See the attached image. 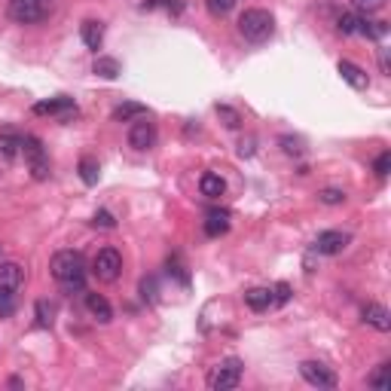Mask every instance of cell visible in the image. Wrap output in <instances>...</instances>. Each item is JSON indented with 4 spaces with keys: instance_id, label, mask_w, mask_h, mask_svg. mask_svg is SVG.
Listing matches in <instances>:
<instances>
[{
    "instance_id": "6da1fadb",
    "label": "cell",
    "mask_w": 391,
    "mask_h": 391,
    "mask_svg": "<svg viewBox=\"0 0 391 391\" xmlns=\"http://www.w3.org/2000/svg\"><path fill=\"white\" fill-rule=\"evenodd\" d=\"M49 272H52V278L61 285L65 294L86 290V260H83L80 251H58V254H52Z\"/></svg>"
},
{
    "instance_id": "7a4b0ae2",
    "label": "cell",
    "mask_w": 391,
    "mask_h": 391,
    "mask_svg": "<svg viewBox=\"0 0 391 391\" xmlns=\"http://www.w3.org/2000/svg\"><path fill=\"white\" fill-rule=\"evenodd\" d=\"M275 31V19L269 10H244L239 19V34L248 43H266Z\"/></svg>"
},
{
    "instance_id": "3957f363",
    "label": "cell",
    "mask_w": 391,
    "mask_h": 391,
    "mask_svg": "<svg viewBox=\"0 0 391 391\" xmlns=\"http://www.w3.org/2000/svg\"><path fill=\"white\" fill-rule=\"evenodd\" d=\"M22 156H25L28 172H31V178H34V181H46V178H49V156H46L40 138H34V135L22 138Z\"/></svg>"
},
{
    "instance_id": "277c9868",
    "label": "cell",
    "mask_w": 391,
    "mask_h": 391,
    "mask_svg": "<svg viewBox=\"0 0 391 391\" xmlns=\"http://www.w3.org/2000/svg\"><path fill=\"white\" fill-rule=\"evenodd\" d=\"M242 361L239 358H224L214 370L208 373V388L211 391H233V388H239V382H242Z\"/></svg>"
},
{
    "instance_id": "5b68a950",
    "label": "cell",
    "mask_w": 391,
    "mask_h": 391,
    "mask_svg": "<svg viewBox=\"0 0 391 391\" xmlns=\"http://www.w3.org/2000/svg\"><path fill=\"white\" fill-rule=\"evenodd\" d=\"M10 19L19 25H37L52 13V0H10Z\"/></svg>"
},
{
    "instance_id": "8992f818",
    "label": "cell",
    "mask_w": 391,
    "mask_h": 391,
    "mask_svg": "<svg viewBox=\"0 0 391 391\" xmlns=\"http://www.w3.org/2000/svg\"><path fill=\"white\" fill-rule=\"evenodd\" d=\"M92 272H95V278L104 281V285L117 281L122 272V254L117 248H101L95 254V260H92Z\"/></svg>"
},
{
    "instance_id": "52a82bcc",
    "label": "cell",
    "mask_w": 391,
    "mask_h": 391,
    "mask_svg": "<svg viewBox=\"0 0 391 391\" xmlns=\"http://www.w3.org/2000/svg\"><path fill=\"white\" fill-rule=\"evenodd\" d=\"M300 376L309 382V385H315V388H336L340 385L336 373L327 364H321V361H303L300 364Z\"/></svg>"
},
{
    "instance_id": "ba28073f",
    "label": "cell",
    "mask_w": 391,
    "mask_h": 391,
    "mask_svg": "<svg viewBox=\"0 0 391 391\" xmlns=\"http://www.w3.org/2000/svg\"><path fill=\"white\" fill-rule=\"evenodd\" d=\"M156 122H150L147 117H141V119H135L132 122V128H128V144H132L135 150H150V147H156Z\"/></svg>"
},
{
    "instance_id": "9c48e42d",
    "label": "cell",
    "mask_w": 391,
    "mask_h": 391,
    "mask_svg": "<svg viewBox=\"0 0 391 391\" xmlns=\"http://www.w3.org/2000/svg\"><path fill=\"white\" fill-rule=\"evenodd\" d=\"M349 242H351L349 233H342V229H327V233H321L315 239V251L324 257H336L349 248Z\"/></svg>"
},
{
    "instance_id": "30bf717a",
    "label": "cell",
    "mask_w": 391,
    "mask_h": 391,
    "mask_svg": "<svg viewBox=\"0 0 391 391\" xmlns=\"http://www.w3.org/2000/svg\"><path fill=\"white\" fill-rule=\"evenodd\" d=\"M34 113L37 117H46V113H49V117H56V113H61V119H67L74 113L76 117V104H74V98H49V101H37L34 104Z\"/></svg>"
},
{
    "instance_id": "8fae6325",
    "label": "cell",
    "mask_w": 391,
    "mask_h": 391,
    "mask_svg": "<svg viewBox=\"0 0 391 391\" xmlns=\"http://www.w3.org/2000/svg\"><path fill=\"white\" fill-rule=\"evenodd\" d=\"M25 281V269L15 260H0V288L3 290H19Z\"/></svg>"
},
{
    "instance_id": "7c38bea8",
    "label": "cell",
    "mask_w": 391,
    "mask_h": 391,
    "mask_svg": "<svg viewBox=\"0 0 391 391\" xmlns=\"http://www.w3.org/2000/svg\"><path fill=\"white\" fill-rule=\"evenodd\" d=\"M364 321L373 327V331H379V333L391 331V312L382 303H367L364 306Z\"/></svg>"
},
{
    "instance_id": "4fadbf2b",
    "label": "cell",
    "mask_w": 391,
    "mask_h": 391,
    "mask_svg": "<svg viewBox=\"0 0 391 391\" xmlns=\"http://www.w3.org/2000/svg\"><path fill=\"white\" fill-rule=\"evenodd\" d=\"M336 71H340V76L349 83L351 89L361 92V89L370 86V76H367V71H364V67H358L355 61H340V67H336Z\"/></svg>"
},
{
    "instance_id": "5bb4252c",
    "label": "cell",
    "mask_w": 391,
    "mask_h": 391,
    "mask_svg": "<svg viewBox=\"0 0 391 391\" xmlns=\"http://www.w3.org/2000/svg\"><path fill=\"white\" fill-rule=\"evenodd\" d=\"M86 309H89V315L95 318L98 324H110L113 321V309H110V303H107L101 294H86Z\"/></svg>"
},
{
    "instance_id": "9a60e30c",
    "label": "cell",
    "mask_w": 391,
    "mask_h": 391,
    "mask_svg": "<svg viewBox=\"0 0 391 391\" xmlns=\"http://www.w3.org/2000/svg\"><path fill=\"white\" fill-rule=\"evenodd\" d=\"M80 37H83V43L89 46V49H101V43H104V25L101 22H95V19H86L80 25Z\"/></svg>"
},
{
    "instance_id": "2e32d148",
    "label": "cell",
    "mask_w": 391,
    "mask_h": 391,
    "mask_svg": "<svg viewBox=\"0 0 391 391\" xmlns=\"http://www.w3.org/2000/svg\"><path fill=\"white\" fill-rule=\"evenodd\" d=\"M199 190H202V196H208V199H220L226 193V181L214 172H205L202 178H199Z\"/></svg>"
},
{
    "instance_id": "e0dca14e",
    "label": "cell",
    "mask_w": 391,
    "mask_h": 391,
    "mask_svg": "<svg viewBox=\"0 0 391 391\" xmlns=\"http://www.w3.org/2000/svg\"><path fill=\"white\" fill-rule=\"evenodd\" d=\"M226 229H229V211H208V217H205V235L217 239Z\"/></svg>"
},
{
    "instance_id": "ac0fdd59",
    "label": "cell",
    "mask_w": 391,
    "mask_h": 391,
    "mask_svg": "<svg viewBox=\"0 0 391 391\" xmlns=\"http://www.w3.org/2000/svg\"><path fill=\"white\" fill-rule=\"evenodd\" d=\"M244 303L254 312H266L272 306V290L269 288H251L248 294H244Z\"/></svg>"
},
{
    "instance_id": "d6986e66",
    "label": "cell",
    "mask_w": 391,
    "mask_h": 391,
    "mask_svg": "<svg viewBox=\"0 0 391 391\" xmlns=\"http://www.w3.org/2000/svg\"><path fill=\"white\" fill-rule=\"evenodd\" d=\"M147 117V107L138 104V101H122L117 110H113V119L117 122H132V119H141Z\"/></svg>"
},
{
    "instance_id": "ffe728a7",
    "label": "cell",
    "mask_w": 391,
    "mask_h": 391,
    "mask_svg": "<svg viewBox=\"0 0 391 391\" xmlns=\"http://www.w3.org/2000/svg\"><path fill=\"white\" fill-rule=\"evenodd\" d=\"M80 178L86 187H95L98 178H101V165H98L95 156H83L80 159Z\"/></svg>"
},
{
    "instance_id": "44dd1931",
    "label": "cell",
    "mask_w": 391,
    "mask_h": 391,
    "mask_svg": "<svg viewBox=\"0 0 391 391\" xmlns=\"http://www.w3.org/2000/svg\"><path fill=\"white\" fill-rule=\"evenodd\" d=\"M19 153H22V138H15L10 132L0 135V159H3V163H13Z\"/></svg>"
},
{
    "instance_id": "7402d4cb",
    "label": "cell",
    "mask_w": 391,
    "mask_h": 391,
    "mask_svg": "<svg viewBox=\"0 0 391 391\" xmlns=\"http://www.w3.org/2000/svg\"><path fill=\"white\" fill-rule=\"evenodd\" d=\"M95 74L101 76V80H117L119 76V61L110 58V56H98L95 58Z\"/></svg>"
},
{
    "instance_id": "603a6c76",
    "label": "cell",
    "mask_w": 391,
    "mask_h": 391,
    "mask_svg": "<svg viewBox=\"0 0 391 391\" xmlns=\"http://www.w3.org/2000/svg\"><path fill=\"white\" fill-rule=\"evenodd\" d=\"M367 385L376 388V391H388L391 388V364H379L376 370L370 373V379H367Z\"/></svg>"
},
{
    "instance_id": "cb8c5ba5",
    "label": "cell",
    "mask_w": 391,
    "mask_h": 391,
    "mask_svg": "<svg viewBox=\"0 0 391 391\" xmlns=\"http://www.w3.org/2000/svg\"><path fill=\"white\" fill-rule=\"evenodd\" d=\"M358 34L373 37V40H382V37L388 34V22H367V19H361V25H358Z\"/></svg>"
},
{
    "instance_id": "d4e9b609",
    "label": "cell",
    "mask_w": 391,
    "mask_h": 391,
    "mask_svg": "<svg viewBox=\"0 0 391 391\" xmlns=\"http://www.w3.org/2000/svg\"><path fill=\"white\" fill-rule=\"evenodd\" d=\"M144 10H168V13H183V0H144Z\"/></svg>"
},
{
    "instance_id": "484cf974",
    "label": "cell",
    "mask_w": 391,
    "mask_h": 391,
    "mask_svg": "<svg viewBox=\"0 0 391 391\" xmlns=\"http://www.w3.org/2000/svg\"><path fill=\"white\" fill-rule=\"evenodd\" d=\"M358 25H361V19L358 15H351V13H342L340 15V22H336V28H340V34H358Z\"/></svg>"
},
{
    "instance_id": "4316f807",
    "label": "cell",
    "mask_w": 391,
    "mask_h": 391,
    "mask_svg": "<svg viewBox=\"0 0 391 391\" xmlns=\"http://www.w3.org/2000/svg\"><path fill=\"white\" fill-rule=\"evenodd\" d=\"M217 117L224 119V126H229V128H239L242 126L239 110H233V107H226V104H217Z\"/></svg>"
},
{
    "instance_id": "83f0119b",
    "label": "cell",
    "mask_w": 391,
    "mask_h": 391,
    "mask_svg": "<svg viewBox=\"0 0 391 391\" xmlns=\"http://www.w3.org/2000/svg\"><path fill=\"white\" fill-rule=\"evenodd\" d=\"M34 312H37V327H52V306L40 300L34 306Z\"/></svg>"
},
{
    "instance_id": "f1b7e54d",
    "label": "cell",
    "mask_w": 391,
    "mask_h": 391,
    "mask_svg": "<svg viewBox=\"0 0 391 391\" xmlns=\"http://www.w3.org/2000/svg\"><path fill=\"white\" fill-rule=\"evenodd\" d=\"M281 147H285L288 156H303V153H306V147H303L300 138H290V135L281 138Z\"/></svg>"
},
{
    "instance_id": "f546056e",
    "label": "cell",
    "mask_w": 391,
    "mask_h": 391,
    "mask_svg": "<svg viewBox=\"0 0 391 391\" xmlns=\"http://www.w3.org/2000/svg\"><path fill=\"white\" fill-rule=\"evenodd\" d=\"M208 3V13L211 15H229L235 6V0H205Z\"/></svg>"
},
{
    "instance_id": "4dcf8cb0",
    "label": "cell",
    "mask_w": 391,
    "mask_h": 391,
    "mask_svg": "<svg viewBox=\"0 0 391 391\" xmlns=\"http://www.w3.org/2000/svg\"><path fill=\"white\" fill-rule=\"evenodd\" d=\"M290 300V285L288 281H278V285L272 288V306H285Z\"/></svg>"
},
{
    "instance_id": "1f68e13d",
    "label": "cell",
    "mask_w": 391,
    "mask_h": 391,
    "mask_svg": "<svg viewBox=\"0 0 391 391\" xmlns=\"http://www.w3.org/2000/svg\"><path fill=\"white\" fill-rule=\"evenodd\" d=\"M373 172L379 174V178H388V172H391V153H379L376 156V163H373Z\"/></svg>"
},
{
    "instance_id": "d6a6232c",
    "label": "cell",
    "mask_w": 391,
    "mask_h": 391,
    "mask_svg": "<svg viewBox=\"0 0 391 391\" xmlns=\"http://www.w3.org/2000/svg\"><path fill=\"white\" fill-rule=\"evenodd\" d=\"M318 199L324 205H342V202H346V193H342V190H321Z\"/></svg>"
},
{
    "instance_id": "836d02e7",
    "label": "cell",
    "mask_w": 391,
    "mask_h": 391,
    "mask_svg": "<svg viewBox=\"0 0 391 391\" xmlns=\"http://www.w3.org/2000/svg\"><path fill=\"white\" fill-rule=\"evenodd\" d=\"M351 6H355L358 13H376L385 6V0H351Z\"/></svg>"
},
{
    "instance_id": "e575fe53",
    "label": "cell",
    "mask_w": 391,
    "mask_h": 391,
    "mask_svg": "<svg viewBox=\"0 0 391 391\" xmlns=\"http://www.w3.org/2000/svg\"><path fill=\"white\" fill-rule=\"evenodd\" d=\"M13 300H15V290H3V288H0V312H3V315L13 309Z\"/></svg>"
},
{
    "instance_id": "d590c367",
    "label": "cell",
    "mask_w": 391,
    "mask_h": 391,
    "mask_svg": "<svg viewBox=\"0 0 391 391\" xmlns=\"http://www.w3.org/2000/svg\"><path fill=\"white\" fill-rule=\"evenodd\" d=\"M95 226L113 229V226H117V220H113V214H110V211H98V214H95Z\"/></svg>"
},
{
    "instance_id": "8d00e7d4",
    "label": "cell",
    "mask_w": 391,
    "mask_h": 391,
    "mask_svg": "<svg viewBox=\"0 0 391 391\" xmlns=\"http://www.w3.org/2000/svg\"><path fill=\"white\" fill-rule=\"evenodd\" d=\"M141 294H144V300H156V281H153V278H144V281H141Z\"/></svg>"
},
{
    "instance_id": "74e56055",
    "label": "cell",
    "mask_w": 391,
    "mask_h": 391,
    "mask_svg": "<svg viewBox=\"0 0 391 391\" xmlns=\"http://www.w3.org/2000/svg\"><path fill=\"white\" fill-rule=\"evenodd\" d=\"M0 260H3V248H0Z\"/></svg>"
}]
</instances>
